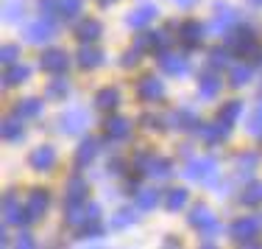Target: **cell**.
<instances>
[{"mask_svg":"<svg viewBox=\"0 0 262 249\" xmlns=\"http://www.w3.org/2000/svg\"><path fill=\"white\" fill-rule=\"evenodd\" d=\"M134 168H137V171H142L145 177H151V179H167L173 174V163H170V160L157 157V154H148V151L137 154V157H134Z\"/></svg>","mask_w":262,"mask_h":249,"instance_id":"1","label":"cell"},{"mask_svg":"<svg viewBox=\"0 0 262 249\" xmlns=\"http://www.w3.org/2000/svg\"><path fill=\"white\" fill-rule=\"evenodd\" d=\"M184 177L201 185H215L217 182V160L215 157H195L184 168Z\"/></svg>","mask_w":262,"mask_h":249,"instance_id":"2","label":"cell"},{"mask_svg":"<svg viewBox=\"0 0 262 249\" xmlns=\"http://www.w3.org/2000/svg\"><path fill=\"white\" fill-rule=\"evenodd\" d=\"M23 36H26V42H31V45H45L48 40L56 36V23L51 17H39V20L28 23L23 28Z\"/></svg>","mask_w":262,"mask_h":249,"instance_id":"3","label":"cell"},{"mask_svg":"<svg viewBox=\"0 0 262 249\" xmlns=\"http://www.w3.org/2000/svg\"><path fill=\"white\" fill-rule=\"evenodd\" d=\"M59 126L64 135H81L86 126H90V112L84 107H70L59 115Z\"/></svg>","mask_w":262,"mask_h":249,"instance_id":"4","label":"cell"},{"mask_svg":"<svg viewBox=\"0 0 262 249\" xmlns=\"http://www.w3.org/2000/svg\"><path fill=\"white\" fill-rule=\"evenodd\" d=\"M187 224L195 229H201V238L204 235H215L217 233V219L212 216V210L207 207V204H195V207L190 210V216H187Z\"/></svg>","mask_w":262,"mask_h":249,"instance_id":"5","label":"cell"},{"mask_svg":"<svg viewBox=\"0 0 262 249\" xmlns=\"http://www.w3.org/2000/svg\"><path fill=\"white\" fill-rule=\"evenodd\" d=\"M48 207H51V194H48V190H42V188L31 190L28 199H26V216H28V221H39L42 216L48 213Z\"/></svg>","mask_w":262,"mask_h":249,"instance_id":"6","label":"cell"},{"mask_svg":"<svg viewBox=\"0 0 262 249\" xmlns=\"http://www.w3.org/2000/svg\"><path fill=\"white\" fill-rule=\"evenodd\" d=\"M234 26H237V11L229 9V6H223V3H217V14L207 26V31H212L215 36H223V34H229V31H234Z\"/></svg>","mask_w":262,"mask_h":249,"instance_id":"7","label":"cell"},{"mask_svg":"<svg viewBox=\"0 0 262 249\" xmlns=\"http://www.w3.org/2000/svg\"><path fill=\"white\" fill-rule=\"evenodd\" d=\"M259 229H262L259 216H243V219H237L232 227H229V235L237 241H246V238H257Z\"/></svg>","mask_w":262,"mask_h":249,"instance_id":"8","label":"cell"},{"mask_svg":"<svg viewBox=\"0 0 262 249\" xmlns=\"http://www.w3.org/2000/svg\"><path fill=\"white\" fill-rule=\"evenodd\" d=\"M229 48H232V53H240V56H251L257 51V40H254V34L248 28L243 31H229Z\"/></svg>","mask_w":262,"mask_h":249,"instance_id":"9","label":"cell"},{"mask_svg":"<svg viewBox=\"0 0 262 249\" xmlns=\"http://www.w3.org/2000/svg\"><path fill=\"white\" fill-rule=\"evenodd\" d=\"M165 95V84H162L159 76H142L140 84H137V98L140 101H159V98Z\"/></svg>","mask_w":262,"mask_h":249,"instance_id":"10","label":"cell"},{"mask_svg":"<svg viewBox=\"0 0 262 249\" xmlns=\"http://www.w3.org/2000/svg\"><path fill=\"white\" fill-rule=\"evenodd\" d=\"M157 14H159V9L154 3H142V6H137V9H131V14L126 17V23H128V28L142 31L145 26H151V23L157 20Z\"/></svg>","mask_w":262,"mask_h":249,"instance_id":"11","label":"cell"},{"mask_svg":"<svg viewBox=\"0 0 262 249\" xmlns=\"http://www.w3.org/2000/svg\"><path fill=\"white\" fill-rule=\"evenodd\" d=\"M28 163H31V168H34V171L48 174V171L56 165V148H53V146H36L34 151L28 154Z\"/></svg>","mask_w":262,"mask_h":249,"instance_id":"12","label":"cell"},{"mask_svg":"<svg viewBox=\"0 0 262 249\" xmlns=\"http://www.w3.org/2000/svg\"><path fill=\"white\" fill-rule=\"evenodd\" d=\"M159 67L167 73V76H187L190 73V62L179 53H170V51H162L159 53Z\"/></svg>","mask_w":262,"mask_h":249,"instance_id":"13","label":"cell"},{"mask_svg":"<svg viewBox=\"0 0 262 249\" xmlns=\"http://www.w3.org/2000/svg\"><path fill=\"white\" fill-rule=\"evenodd\" d=\"M42 67H45L48 73H64L67 67H70V56H67L61 48H48L45 53H42Z\"/></svg>","mask_w":262,"mask_h":249,"instance_id":"14","label":"cell"},{"mask_svg":"<svg viewBox=\"0 0 262 249\" xmlns=\"http://www.w3.org/2000/svg\"><path fill=\"white\" fill-rule=\"evenodd\" d=\"M3 216H6V224H26L28 216H26V204H20L17 194H6L3 199Z\"/></svg>","mask_w":262,"mask_h":249,"instance_id":"15","label":"cell"},{"mask_svg":"<svg viewBox=\"0 0 262 249\" xmlns=\"http://www.w3.org/2000/svg\"><path fill=\"white\" fill-rule=\"evenodd\" d=\"M229 132H232V123L221 121V118H217L215 123H204V126L198 129V135H201V138L207 140L209 146H215V143L226 140V138H229Z\"/></svg>","mask_w":262,"mask_h":249,"instance_id":"16","label":"cell"},{"mask_svg":"<svg viewBox=\"0 0 262 249\" xmlns=\"http://www.w3.org/2000/svg\"><path fill=\"white\" fill-rule=\"evenodd\" d=\"M165 123H167L170 129H184V132L201 126V123H198V115H195L192 109H173L170 115L165 118Z\"/></svg>","mask_w":262,"mask_h":249,"instance_id":"17","label":"cell"},{"mask_svg":"<svg viewBox=\"0 0 262 249\" xmlns=\"http://www.w3.org/2000/svg\"><path fill=\"white\" fill-rule=\"evenodd\" d=\"M103 126H106V138H109V140H126L131 135V121H128V118H120V115L106 118Z\"/></svg>","mask_w":262,"mask_h":249,"instance_id":"18","label":"cell"},{"mask_svg":"<svg viewBox=\"0 0 262 249\" xmlns=\"http://www.w3.org/2000/svg\"><path fill=\"white\" fill-rule=\"evenodd\" d=\"M204 23H198V20H187L182 23V31H179V36H182V42L187 48H195V45H201L204 42Z\"/></svg>","mask_w":262,"mask_h":249,"instance_id":"19","label":"cell"},{"mask_svg":"<svg viewBox=\"0 0 262 249\" xmlns=\"http://www.w3.org/2000/svg\"><path fill=\"white\" fill-rule=\"evenodd\" d=\"M76 59H78V67H84V70H95V67L103 65V51H98V48H92L90 42H84Z\"/></svg>","mask_w":262,"mask_h":249,"instance_id":"20","label":"cell"},{"mask_svg":"<svg viewBox=\"0 0 262 249\" xmlns=\"http://www.w3.org/2000/svg\"><path fill=\"white\" fill-rule=\"evenodd\" d=\"M98 148H101V140H95V138L81 140V146H78V151H76V165L78 168L92 165V160L98 157Z\"/></svg>","mask_w":262,"mask_h":249,"instance_id":"21","label":"cell"},{"mask_svg":"<svg viewBox=\"0 0 262 249\" xmlns=\"http://www.w3.org/2000/svg\"><path fill=\"white\" fill-rule=\"evenodd\" d=\"M86 194H90V185H86L84 177H70L67 179V204H76V202H84Z\"/></svg>","mask_w":262,"mask_h":249,"instance_id":"22","label":"cell"},{"mask_svg":"<svg viewBox=\"0 0 262 249\" xmlns=\"http://www.w3.org/2000/svg\"><path fill=\"white\" fill-rule=\"evenodd\" d=\"M0 135H3V140H20L23 135H26V121H23L20 115L6 118L3 126H0Z\"/></svg>","mask_w":262,"mask_h":249,"instance_id":"23","label":"cell"},{"mask_svg":"<svg viewBox=\"0 0 262 249\" xmlns=\"http://www.w3.org/2000/svg\"><path fill=\"white\" fill-rule=\"evenodd\" d=\"M117 104H120V92H117L115 87H103V90H98V95H95V107L98 109L115 112Z\"/></svg>","mask_w":262,"mask_h":249,"instance_id":"24","label":"cell"},{"mask_svg":"<svg viewBox=\"0 0 262 249\" xmlns=\"http://www.w3.org/2000/svg\"><path fill=\"white\" fill-rule=\"evenodd\" d=\"M67 224L70 227H76V229H81L84 224H90V210H86V204L84 202H76V204H67Z\"/></svg>","mask_w":262,"mask_h":249,"instance_id":"25","label":"cell"},{"mask_svg":"<svg viewBox=\"0 0 262 249\" xmlns=\"http://www.w3.org/2000/svg\"><path fill=\"white\" fill-rule=\"evenodd\" d=\"M14 115H20L23 121H31V118H39V115H42V101H39V98H23V101H17Z\"/></svg>","mask_w":262,"mask_h":249,"instance_id":"26","label":"cell"},{"mask_svg":"<svg viewBox=\"0 0 262 249\" xmlns=\"http://www.w3.org/2000/svg\"><path fill=\"white\" fill-rule=\"evenodd\" d=\"M101 23L98 20H81L78 26H76V36L81 42H95L98 36H101Z\"/></svg>","mask_w":262,"mask_h":249,"instance_id":"27","label":"cell"},{"mask_svg":"<svg viewBox=\"0 0 262 249\" xmlns=\"http://www.w3.org/2000/svg\"><path fill=\"white\" fill-rule=\"evenodd\" d=\"M28 76H31V67L28 65H9V70L3 73V84L6 87H17V84L26 82Z\"/></svg>","mask_w":262,"mask_h":249,"instance_id":"28","label":"cell"},{"mask_svg":"<svg viewBox=\"0 0 262 249\" xmlns=\"http://www.w3.org/2000/svg\"><path fill=\"white\" fill-rule=\"evenodd\" d=\"M137 210L140 207H123V210H117L115 216H112V221H109V227L112 229H126V227H131L140 216H137Z\"/></svg>","mask_w":262,"mask_h":249,"instance_id":"29","label":"cell"},{"mask_svg":"<svg viewBox=\"0 0 262 249\" xmlns=\"http://www.w3.org/2000/svg\"><path fill=\"white\" fill-rule=\"evenodd\" d=\"M187 199H190V194H187L184 188H173L165 194V207L170 210V213H179L182 207H187Z\"/></svg>","mask_w":262,"mask_h":249,"instance_id":"30","label":"cell"},{"mask_svg":"<svg viewBox=\"0 0 262 249\" xmlns=\"http://www.w3.org/2000/svg\"><path fill=\"white\" fill-rule=\"evenodd\" d=\"M254 76V65H234L232 70H229V84L232 87H243L248 84Z\"/></svg>","mask_w":262,"mask_h":249,"instance_id":"31","label":"cell"},{"mask_svg":"<svg viewBox=\"0 0 262 249\" xmlns=\"http://www.w3.org/2000/svg\"><path fill=\"white\" fill-rule=\"evenodd\" d=\"M221 79L212 76V73H207V76H201V82H198V95L201 98H215L217 92H221Z\"/></svg>","mask_w":262,"mask_h":249,"instance_id":"32","label":"cell"},{"mask_svg":"<svg viewBox=\"0 0 262 249\" xmlns=\"http://www.w3.org/2000/svg\"><path fill=\"white\" fill-rule=\"evenodd\" d=\"M45 95L51 98V101H61V98H67V95H70V82H67V79H53V82H48Z\"/></svg>","mask_w":262,"mask_h":249,"instance_id":"33","label":"cell"},{"mask_svg":"<svg viewBox=\"0 0 262 249\" xmlns=\"http://www.w3.org/2000/svg\"><path fill=\"white\" fill-rule=\"evenodd\" d=\"M26 14V0H6L3 3V20L6 23H17Z\"/></svg>","mask_w":262,"mask_h":249,"instance_id":"34","label":"cell"},{"mask_svg":"<svg viewBox=\"0 0 262 249\" xmlns=\"http://www.w3.org/2000/svg\"><path fill=\"white\" fill-rule=\"evenodd\" d=\"M240 202L246 204V207H257V204H262V182H248L246 190H243Z\"/></svg>","mask_w":262,"mask_h":249,"instance_id":"35","label":"cell"},{"mask_svg":"<svg viewBox=\"0 0 262 249\" xmlns=\"http://www.w3.org/2000/svg\"><path fill=\"white\" fill-rule=\"evenodd\" d=\"M159 204V190L145 188V190H137V207L140 210H154Z\"/></svg>","mask_w":262,"mask_h":249,"instance_id":"36","label":"cell"},{"mask_svg":"<svg viewBox=\"0 0 262 249\" xmlns=\"http://www.w3.org/2000/svg\"><path fill=\"white\" fill-rule=\"evenodd\" d=\"M248 135L251 138H259L262 140V104H257L251 112H248Z\"/></svg>","mask_w":262,"mask_h":249,"instance_id":"37","label":"cell"},{"mask_svg":"<svg viewBox=\"0 0 262 249\" xmlns=\"http://www.w3.org/2000/svg\"><path fill=\"white\" fill-rule=\"evenodd\" d=\"M148 48L157 51V53L167 51V48H170V34H167V31H154V34H148Z\"/></svg>","mask_w":262,"mask_h":249,"instance_id":"38","label":"cell"},{"mask_svg":"<svg viewBox=\"0 0 262 249\" xmlns=\"http://www.w3.org/2000/svg\"><path fill=\"white\" fill-rule=\"evenodd\" d=\"M209 65L215 67V70H223L226 65H232V48H215V51H209Z\"/></svg>","mask_w":262,"mask_h":249,"instance_id":"39","label":"cell"},{"mask_svg":"<svg viewBox=\"0 0 262 249\" xmlns=\"http://www.w3.org/2000/svg\"><path fill=\"white\" fill-rule=\"evenodd\" d=\"M257 165H259V154H254V151H243V154H237V171H240V174L254 171Z\"/></svg>","mask_w":262,"mask_h":249,"instance_id":"40","label":"cell"},{"mask_svg":"<svg viewBox=\"0 0 262 249\" xmlns=\"http://www.w3.org/2000/svg\"><path fill=\"white\" fill-rule=\"evenodd\" d=\"M243 115V101H229L226 107H221V121H226V123H234L237 118Z\"/></svg>","mask_w":262,"mask_h":249,"instance_id":"41","label":"cell"},{"mask_svg":"<svg viewBox=\"0 0 262 249\" xmlns=\"http://www.w3.org/2000/svg\"><path fill=\"white\" fill-rule=\"evenodd\" d=\"M17 59H20V48H17V45H6L3 51H0V62H3L6 67L17 65Z\"/></svg>","mask_w":262,"mask_h":249,"instance_id":"42","label":"cell"},{"mask_svg":"<svg viewBox=\"0 0 262 249\" xmlns=\"http://www.w3.org/2000/svg\"><path fill=\"white\" fill-rule=\"evenodd\" d=\"M140 48H131V51L128 53H123V67H134L137 65V62H140Z\"/></svg>","mask_w":262,"mask_h":249,"instance_id":"43","label":"cell"},{"mask_svg":"<svg viewBox=\"0 0 262 249\" xmlns=\"http://www.w3.org/2000/svg\"><path fill=\"white\" fill-rule=\"evenodd\" d=\"M140 123H142L145 129H159L165 121H162V118H157V115H142V118H140Z\"/></svg>","mask_w":262,"mask_h":249,"instance_id":"44","label":"cell"},{"mask_svg":"<svg viewBox=\"0 0 262 249\" xmlns=\"http://www.w3.org/2000/svg\"><path fill=\"white\" fill-rule=\"evenodd\" d=\"M86 210H90V224L101 221V207H98L95 202H92V204H86Z\"/></svg>","mask_w":262,"mask_h":249,"instance_id":"45","label":"cell"},{"mask_svg":"<svg viewBox=\"0 0 262 249\" xmlns=\"http://www.w3.org/2000/svg\"><path fill=\"white\" fill-rule=\"evenodd\" d=\"M17 246H23V249H31V246H34V238H31L28 233L17 235Z\"/></svg>","mask_w":262,"mask_h":249,"instance_id":"46","label":"cell"},{"mask_svg":"<svg viewBox=\"0 0 262 249\" xmlns=\"http://www.w3.org/2000/svg\"><path fill=\"white\" fill-rule=\"evenodd\" d=\"M109 174H117V177H120V174H123V160H112V163H109Z\"/></svg>","mask_w":262,"mask_h":249,"instance_id":"47","label":"cell"},{"mask_svg":"<svg viewBox=\"0 0 262 249\" xmlns=\"http://www.w3.org/2000/svg\"><path fill=\"white\" fill-rule=\"evenodd\" d=\"M173 3H176L179 9H190V6H195L198 0H173Z\"/></svg>","mask_w":262,"mask_h":249,"instance_id":"48","label":"cell"},{"mask_svg":"<svg viewBox=\"0 0 262 249\" xmlns=\"http://www.w3.org/2000/svg\"><path fill=\"white\" fill-rule=\"evenodd\" d=\"M98 3H101V6H112L115 0H98Z\"/></svg>","mask_w":262,"mask_h":249,"instance_id":"49","label":"cell"},{"mask_svg":"<svg viewBox=\"0 0 262 249\" xmlns=\"http://www.w3.org/2000/svg\"><path fill=\"white\" fill-rule=\"evenodd\" d=\"M248 3H251V6H262V0H248Z\"/></svg>","mask_w":262,"mask_h":249,"instance_id":"50","label":"cell"}]
</instances>
